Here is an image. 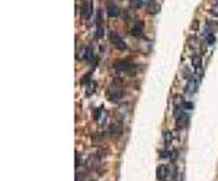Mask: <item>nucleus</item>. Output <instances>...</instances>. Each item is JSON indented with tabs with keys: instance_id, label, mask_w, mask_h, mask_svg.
Listing matches in <instances>:
<instances>
[{
	"instance_id": "obj_1",
	"label": "nucleus",
	"mask_w": 218,
	"mask_h": 181,
	"mask_svg": "<svg viewBox=\"0 0 218 181\" xmlns=\"http://www.w3.org/2000/svg\"><path fill=\"white\" fill-rule=\"evenodd\" d=\"M115 71L118 73H124V74H134L135 73V64H133L131 61H127V59H119L114 64Z\"/></svg>"
},
{
	"instance_id": "obj_2",
	"label": "nucleus",
	"mask_w": 218,
	"mask_h": 181,
	"mask_svg": "<svg viewBox=\"0 0 218 181\" xmlns=\"http://www.w3.org/2000/svg\"><path fill=\"white\" fill-rule=\"evenodd\" d=\"M109 41H111L118 49H122V51L124 49H127V44H125V41H124L116 32H111V33H109Z\"/></svg>"
},
{
	"instance_id": "obj_3",
	"label": "nucleus",
	"mask_w": 218,
	"mask_h": 181,
	"mask_svg": "<svg viewBox=\"0 0 218 181\" xmlns=\"http://www.w3.org/2000/svg\"><path fill=\"white\" fill-rule=\"evenodd\" d=\"M124 96V91H122V87H118L116 88V83H114V86L109 88V94H108V99L112 100V102H118L121 97Z\"/></svg>"
},
{
	"instance_id": "obj_4",
	"label": "nucleus",
	"mask_w": 218,
	"mask_h": 181,
	"mask_svg": "<svg viewBox=\"0 0 218 181\" xmlns=\"http://www.w3.org/2000/svg\"><path fill=\"white\" fill-rule=\"evenodd\" d=\"M106 12H108V15L111 16V18H118V16H121V7L114 3V1H108V4H106Z\"/></svg>"
},
{
	"instance_id": "obj_5",
	"label": "nucleus",
	"mask_w": 218,
	"mask_h": 181,
	"mask_svg": "<svg viewBox=\"0 0 218 181\" xmlns=\"http://www.w3.org/2000/svg\"><path fill=\"white\" fill-rule=\"evenodd\" d=\"M156 177L159 181H166V178L169 177V167L164 165V164H160L157 167V172H156Z\"/></svg>"
},
{
	"instance_id": "obj_6",
	"label": "nucleus",
	"mask_w": 218,
	"mask_h": 181,
	"mask_svg": "<svg viewBox=\"0 0 218 181\" xmlns=\"http://www.w3.org/2000/svg\"><path fill=\"white\" fill-rule=\"evenodd\" d=\"M144 32V22L142 20H138L137 23H134L133 29H131V35L135 36V38H140Z\"/></svg>"
},
{
	"instance_id": "obj_7",
	"label": "nucleus",
	"mask_w": 218,
	"mask_h": 181,
	"mask_svg": "<svg viewBox=\"0 0 218 181\" xmlns=\"http://www.w3.org/2000/svg\"><path fill=\"white\" fill-rule=\"evenodd\" d=\"M196 86H198L196 78H195V77H190L189 80H188V84H186V87H185V91H186V93H195Z\"/></svg>"
},
{
	"instance_id": "obj_8",
	"label": "nucleus",
	"mask_w": 218,
	"mask_h": 181,
	"mask_svg": "<svg viewBox=\"0 0 218 181\" xmlns=\"http://www.w3.org/2000/svg\"><path fill=\"white\" fill-rule=\"evenodd\" d=\"M188 120H189V114H186V113H183L182 116L176 117V126H178V129L185 128V126L188 125Z\"/></svg>"
},
{
	"instance_id": "obj_9",
	"label": "nucleus",
	"mask_w": 218,
	"mask_h": 181,
	"mask_svg": "<svg viewBox=\"0 0 218 181\" xmlns=\"http://www.w3.org/2000/svg\"><path fill=\"white\" fill-rule=\"evenodd\" d=\"M192 64H193V67L196 68V71H201V68H202V61H201V57L195 55V57L192 58Z\"/></svg>"
},
{
	"instance_id": "obj_10",
	"label": "nucleus",
	"mask_w": 218,
	"mask_h": 181,
	"mask_svg": "<svg viewBox=\"0 0 218 181\" xmlns=\"http://www.w3.org/2000/svg\"><path fill=\"white\" fill-rule=\"evenodd\" d=\"M86 54H87V47H83L77 52V59H86Z\"/></svg>"
},
{
	"instance_id": "obj_11",
	"label": "nucleus",
	"mask_w": 218,
	"mask_h": 181,
	"mask_svg": "<svg viewBox=\"0 0 218 181\" xmlns=\"http://www.w3.org/2000/svg\"><path fill=\"white\" fill-rule=\"evenodd\" d=\"M172 142V132L170 131H164V145L167 146Z\"/></svg>"
},
{
	"instance_id": "obj_12",
	"label": "nucleus",
	"mask_w": 218,
	"mask_h": 181,
	"mask_svg": "<svg viewBox=\"0 0 218 181\" xmlns=\"http://www.w3.org/2000/svg\"><path fill=\"white\" fill-rule=\"evenodd\" d=\"M95 87H96V83H95V81H90V86L87 87V91H86V94H87V96L93 94V91H95Z\"/></svg>"
},
{
	"instance_id": "obj_13",
	"label": "nucleus",
	"mask_w": 218,
	"mask_h": 181,
	"mask_svg": "<svg viewBox=\"0 0 218 181\" xmlns=\"http://www.w3.org/2000/svg\"><path fill=\"white\" fill-rule=\"evenodd\" d=\"M205 38H207V44L208 45H212L215 42V33H209L208 36H205Z\"/></svg>"
},
{
	"instance_id": "obj_14",
	"label": "nucleus",
	"mask_w": 218,
	"mask_h": 181,
	"mask_svg": "<svg viewBox=\"0 0 218 181\" xmlns=\"http://www.w3.org/2000/svg\"><path fill=\"white\" fill-rule=\"evenodd\" d=\"M182 107H183L185 110H192V109H193V103H192V102H183V103H182Z\"/></svg>"
},
{
	"instance_id": "obj_15",
	"label": "nucleus",
	"mask_w": 218,
	"mask_h": 181,
	"mask_svg": "<svg viewBox=\"0 0 218 181\" xmlns=\"http://www.w3.org/2000/svg\"><path fill=\"white\" fill-rule=\"evenodd\" d=\"M170 161L172 162H176V158H178V151L176 149H170Z\"/></svg>"
},
{
	"instance_id": "obj_16",
	"label": "nucleus",
	"mask_w": 218,
	"mask_h": 181,
	"mask_svg": "<svg viewBox=\"0 0 218 181\" xmlns=\"http://www.w3.org/2000/svg\"><path fill=\"white\" fill-rule=\"evenodd\" d=\"M95 36H96V38H102V36H103V28H102V26H97Z\"/></svg>"
},
{
	"instance_id": "obj_17",
	"label": "nucleus",
	"mask_w": 218,
	"mask_h": 181,
	"mask_svg": "<svg viewBox=\"0 0 218 181\" xmlns=\"http://www.w3.org/2000/svg\"><path fill=\"white\" fill-rule=\"evenodd\" d=\"M211 13L215 15V16H218V3H215V4L211 7Z\"/></svg>"
},
{
	"instance_id": "obj_18",
	"label": "nucleus",
	"mask_w": 218,
	"mask_h": 181,
	"mask_svg": "<svg viewBox=\"0 0 218 181\" xmlns=\"http://www.w3.org/2000/svg\"><path fill=\"white\" fill-rule=\"evenodd\" d=\"M159 9H160V7H159V4H154V6H153L148 12H150V13H157V12H159Z\"/></svg>"
},
{
	"instance_id": "obj_19",
	"label": "nucleus",
	"mask_w": 218,
	"mask_h": 181,
	"mask_svg": "<svg viewBox=\"0 0 218 181\" xmlns=\"http://www.w3.org/2000/svg\"><path fill=\"white\" fill-rule=\"evenodd\" d=\"M141 1V4H145V6H150L153 3V0H140Z\"/></svg>"
},
{
	"instance_id": "obj_20",
	"label": "nucleus",
	"mask_w": 218,
	"mask_h": 181,
	"mask_svg": "<svg viewBox=\"0 0 218 181\" xmlns=\"http://www.w3.org/2000/svg\"><path fill=\"white\" fill-rule=\"evenodd\" d=\"M198 26H199V22H198V20H195V22H193V25H192V29H198Z\"/></svg>"
},
{
	"instance_id": "obj_21",
	"label": "nucleus",
	"mask_w": 218,
	"mask_h": 181,
	"mask_svg": "<svg viewBox=\"0 0 218 181\" xmlns=\"http://www.w3.org/2000/svg\"><path fill=\"white\" fill-rule=\"evenodd\" d=\"M217 3H218V0H217Z\"/></svg>"
}]
</instances>
